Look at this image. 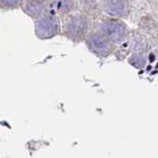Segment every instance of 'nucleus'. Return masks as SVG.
I'll list each match as a JSON object with an SVG mask.
<instances>
[{
	"label": "nucleus",
	"mask_w": 158,
	"mask_h": 158,
	"mask_svg": "<svg viewBox=\"0 0 158 158\" xmlns=\"http://www.w3.org/2000/svg\"><path fill=\"white\" fill-rule=\"evenodd\" d=\"M19 1H1V4H6V5H13V7L15 6L16 4H18Z\"/></svg>",
	"instance_id": "obj_9"
},
{
	"label": "nucleus",
	"mask_w": 158,
	"mask_h": 158,
	"mask_svg": "<svg viewBox=\"0 0 158 158\" xmlns=\"http://www.w3.org/2000/svg\"><path fill=\"white\" fill-rule=\"evenodd\" d=\"M44 4L42 1H27L25 3V11L31 16H39L44 10Z\"/></svg>",
	"instance_id": "obj_6"
},
{
	"label": "nucleus",
	"mask_w": 158,
	"mask_h": 158,
	"mask_svg": "<svg viewBox=\"0 0 158 158\" xmlns=\"http://www.w3.org/2000/svg\"><path fill=\"white\" fill-rule=\"evenodd\" d=\"M57 4H58L57 8L60 10V11L66 12L72 8L73 2L72 1H59V2H57Z\"/></svg>",
	"instance_id": "obj_8"
},
{
	"label": "nucleus",
	"mask_w": 158,
	"mask_h": 158,
	"mask_svg": "<svg viewBox=\"0 0 158 158\" xmlns=\"http://www.w3.org/2000/svg\"><path fill=\"white\" fill-rule=\"evenodd\" d=\"M101 30L105 38L114 43H121L123 41L127 33L126 27L117 21L104 22L101 26Z\"/></svg>",
	"instance_id": "obj_2"
},
{
	"label": "nucleus",
	"mask_w": 158,
	"mask_h": 158,
	"mask_svg": "<svg viewBox=\"0 0 158 158\" xmlns=\"http://www.w3.org/2000/svg\"><path fill=\"white\" fill-rule=\"evenodd\" d=\"M104 8L112 16H126L128 12V5L126 1H105Z\"/></svg>",
	"instance_id": "obj_5"
},
{
	"label": "nucleus",
	"mask_w": 158,
	"mask_h": 158,
	"mask_svg": "<svg viewBox=\"0 0 158 158\" xmlns=\"http://www.w3.org/2000/svg\"><path fill=\"white\" fill-rule=\"evenodd\" d=\"M88 46L93 52H95L99 54H105L110 51V44H109L107 39L101 35H92L88 39Z\"/></svg>",
	"instance_id": "obj_4"
},
{
	"label": "nucleus",
	"mask_w": 158,
	"mask_h": 158,
	"mask_svg": "<svg viewBox=\"0 0 158 158\" xmlns=\"http://www.w3.org/2000/svg\"><path fill=\"white\" fill-rule=\"evenodd\" d=\"M59 29L58 19L52 14H47L36 24L37 36L41 39H48L56 35Z\"/></svg>",
	"instance_id": "obj_1"
},
{
	"label": "nucleus",
	"mask_w": 158,
	"mask_h": 158,
	"mask_svg": "<svg viewBox=\"0 0 158 158\" xmlns=\"http://www.w3.org/2000/svg\"><path fill=\"white\" fill-rule=\"evenodd\" d=\"M131 62L136 67H143L146 62V59L142 54H135L131 58Z\"/></svg>",
	"instance_id": "obj_7"
},
{
	"label": "nucleus",
	"mask_w": 158,
	"mask_h": 158,
	"mask_svg": "<svg viewBox=\"0 0 158 158\" xmlns=\"http://www.w3.org/2000/svg\"><path fill=\"white\" fill-rule=\"evenodd\" d=\"M87 29V21L86 19L80 15H76L69 19L66 23V31L71 37L79 38L85 33Z\"/></svg>",
	"instance_id": "obj_3"
}]
</instances>
